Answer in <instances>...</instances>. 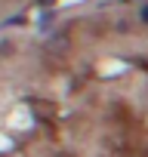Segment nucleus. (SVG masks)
Instances as JSON below:
<instances>
[{"mask_svg": "<svg viewBox=\"0 0 148 157\" xmlns=\"http://www.w3.org/2000/svg\"><path fill=\"white\" fill-rule=\"evenodd\" d=\"M142 22H148V6H145V10H142Z\"/></svg>", "mask_w": 148, "mask_h": 157, "instance_id": "f257e3e1", "label": "nucleus"}]
</instances>
